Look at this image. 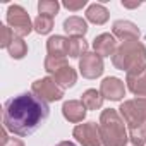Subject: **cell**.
Listing matches in <instances>:
<instances>
[{"mask_svg":"<svg viewBox=\"0 0 146 146\" xmlns=\"http://www.w3.org/2000/svg\"><path fill=\"white\" fill-rule=\"evenodd\" d=\"M65 65H69L67 60H65V57L60 58V57H50V55H48V57L45 58V70L48 72V74H55L57 70L64 69Z\"/></svg>","mask_w":146,"mask_h":146,"instance_id":"23","label":"cell"},{"mask_svg":"<svg viewBox=\"0 0 146 146\" xmlns=\"http://www.w3.org/2000/svg\"><path fill=\"white\" fill-rule=\"evenodd\" d=\"M53 28V17L48 16H38L35 19V31L40 35H48Z\"/></svg>","mask_w":146,"mask_h":146,"instance_id":"24","label":"cell"},{"mask_svg":"<svg viewBox=\"0 0 146 146\" xmlns=\"http://www.w3.org/2000/svg\"><path fill=\"white\" fill-rule=\"evenodd\" d=\"M112 64L119 70H125L127 76H136L146 70V46L137 41H125L117 46Z\"/></svg>","mask_w":146,"mask_h":146,"instance_id":"2","label":"cell"},{"mask_svg":"<svg viewBox=\"0 0 146 146\" xmlns=\"http://www.w3.org/2000/svg\"><path fill=\"white\" fill-rule=\"evenodd\" d=\"M0 146H24V143L19 137H9V131L4 127L2 129V139H0Z\"/></svg>","mask_w":146,"mask_h":146,"instance_id":"26","label":"cell"},{"mask_svg":"<svg viewBox=\"0 0 146 146\" xmlns=\"http://www.w3.org/2000/svg\"><path fill=\"white\" fill-rule=\"evenodd\" d=\"M100 93L107 100L120 102L125 96V84L119 78H105L100 84Z\"/></svg>","mask_w":146,"mask_h":146,"instance_id":"9","label":"cell"},{"mask_svg":"<svg viewBox=\"0 0 146 146\" xmlns=\"http://www.w3.org/2000/svg\"><path fill=\"white\" fill-rule=\"evenodd\" d=\"M79 70L83 78L86 79H96L103 74V57H100L95 52H88L79 58Z\"/></svg>","mask_w":146,"mask_h":146,"instance_id":"7","label":"cell"},{"mask_svg":"<svg viewBox=\"0 0 146 146\" xmlns=\"http://www.w3.org/2000/svg\"><path fill=\"white\" fill-rule=\"evenodd\" d=\"M55 146H78V144L72 143V141H60V143H57Z\"/></svg>","mask_w":146,"mask_h":146,"instance_id":"29","label":"cell"},{"mask_svg":"<svg viewBox=\"0 0 146 146\" xmlns=\"http://www.w3.org/2000/svg\"><path fill=\"white\" fill-rule=\"evenodd\" d=\"M88 53V41L83 36H70L69 38V50L67 55L72 58H79L81 55Z\"/></svg>","mask_w":146,"mask_h":146,"instance_id":"18","label":"cell"},{"mask_svg":"<svg viewBox=\"0 0 146 146\" xmlns=\"http://www.w3.org/2000/svg\"><path fill=\"white\" fill-rule=\"evenodd\" d=\"M124 146H136V144H132V143H129V141H127V143H125Z\"/></svg>","mask_w":146,"mask_h":146,"instance_id":"30","label":"cell"},{"mask_svg":"<svg viewBox=\"0 0 146 146\" xmlns=\"http://www.w3.org/2000/svg\"><path fill=\"white\" fill-rule=\"evenodd\" d=\"M9 50V55L12 57V58H16V60H19V58H23L26 53H28V45H26V41L23 40V38H14V41L11 43V46L7 48Z\"/></svg>","mask_w":146,"mask_h":146,"instance_id":"22","label":"cell"},{"mask_svg":"<svg viewBox=\"0 0 146 146\" xmlns=\"http://www.w3.org/2000/svg\"><path fill=\"white\" fill-rule=\"evenodd\" d=\"M31 91L41 98L43 102L46 103H52V102H58L62 100L64 96V90L53 81V78H41V79H36L33 84H31Z\"/></svg>","mask_w":146,"mask_h":146,"instance_id":"6","label":"cell"},{"mask_svg":"<svg viewBox=\"0 0 146 146\" xmlns=\"http://www.w3.org/2000/svg\"><path fill=\"white\" fill-rule=\"evenodd\" d=\"M16 35L9 26H0V46L2 48H9L11 43L14 41Z\"/></svg>","mask_w":146,"mask_h":146,"instance_id":"25","label":"cell"},{"mask_svg":"<svg viewBox=\"0 0 146 146\" xmlns=\"http://www.w3.org/2000/svg\"><path fill=\"white\" fill-rule=\"evenodd\" d=\"M141 4L139 2H134V4H131V2H124L122 0V7H125V9H137Z\"/></svg>","mask_w":146,"mask_h":146,"instance_id":"28","label":"cell"},{"mask_svg":"<svg viewBox=\"0 0 146 146\" xmlns=\"http://www.w3.org/2000/svg\"><path fill=\"white\" fill-rule=\"evenodd\" d=\"M86 0H78V2H70V0H69V2H64L62 5L67 9V11H72V12H78V11H81L83 7H86Z\"/></svg>","mask_w":146,"mask_h":146,"instance_id":"27","label":"cell"},{"mask_svg":"<svg viewBox=\"0 0 146 146\" xmlns=\"http://www.w3.org/2000/svg\"><path fill=\"white\" fill-rule=\"evenodd\" d=\"M72 136H74L83 146H100L102 144L98 124H95V122L78 124L74 127V131H72Z\"/></svg>","mask_w":146,"mask_h":146,"instance_id":"8","label":"cell"},{"mask_svg":"<svg viewBox=\"0 0 146 146\" xmlns=\"http://www.w3.org/2000/svg\"><path fill=\"white\" fill-rule=\"evenodd\" d=\"M103 95L100 93V91H96V90H86L84 93H83V96H81V102L84 103V107L88 108V110H98V108H102V105H103Z\"/></svg>","mask_w":146,"mask_h":146,"instance_id":"19","label":"cell"},{"mask_svg":"<svg viewBox=\"0 0 146 146\" xmlns=\"http://www.w3.org/2000/svg\"><path fill=\"white\" fill-rule=\"evenodd\" d=\"M64 31L70 36H83L88 33V23L86 19L79 17V16H70L64 21Z\"/></svg>","mask_w":146,"mask_h":146,"instance_id":"14","label":"cell"},{"mask_svg":"<svg viewBox=\"0 0 146 146\" xmlns=\"http://www.w3.org/2000/svg\"><path fill=\"white\" fill-rule=\"evenodd\" d=\"M112 35L119 40H122V43L125 41H137L139 40V28L131 23V21H115L112 26Z\"/></svg>","mask_w":146,"mask_h":146,"instance_id":"10","label":"cell"},{"mask_svg":"<svg viewBox=\"0 0 146 146\" xmlns=\"http://www.w3.org/2000/svg\"><path fill=\"white\" fill-rule=\"evenodd\" d=\"M129 143L136 146H144L146 144V124L137 125V127H129Z\"/></svg>","mask_w":146,"mask_h":146,"instance_id":"20","label":"cell"},{"mask_svg":"<svg viewBox=\"0 0 146 146\" xmlns=\"http://www.w3.org/2000/svg\"><path fill=\"white\" fill-rule=\"evenodd\" d=\"M93 50L100 57H113L117 50V38L110 33H102L93 40Z\"/></svg>","mask_w":146,"mask_h":146,"instance_id":"11","label":"cell"},{"mask_svg":"<svg viewBox=\"0 0 146 146\" xmlns=\"http://www.w3.org/2000/svg\"><path fill=\"white\" fill-rule=\"evenodd\" d=\"M50 117V107L33 91L21 93L4 103V127L21 137L35 134Z\"/></svg>","mask_w":146,"mask_h":146,"instance_id":"1","label":"cell"},{"mask_svg":"<svg viewBox=\"0 0 146 146\" xmlns=\"http://www.w3.org/2000/svg\"><path fill=\"white\" fill-rule=\"evenodd\" d=\"M98 131L103 146H124L129 139L125 131V122L120 113L113 108L103 110L98 122Z\"/></svg>","mask_w":146,"mask_h":146,"instance_id":"3","label":"cell"},{"mask_svg":"<svg viewBox=\"0 0 146 146\" xmlns=\"http://www.w3.org/2000/svg\"><path fill=\"white\" fill-rule=\"evenodd\" d=\"M86 19L93 24H105L108 21V11L105 9L103 4H91L88 9H86Z\"/></svg>","mask_w":146,"mask_h":146,"instance_id":"17","label":"cell"},{"mask_svg":"<svg viewBox=\"0 0 146 146\" xmlns=\"http://www.w3.org/2000/svg\"><path fill=\"white\" fill-rule=\"evenodd\" d=\"M125 83L132 95L139 98H146V70L136 76H125Z\"/></svg>","mask_w":146,"mask_h":146,"instance_id":"16","label":"cell"},{"mask_svg":"<svg viewBox=\"0 0 146 146\" xmlns=\"http://www.w3.org/2000/svg\"><path fill=\"white\" fill-rule=\"evenodd\" d=\"M119 113L129 127L146 124V98L136 96L132 100L122 102V105L119 107Z\"/></svg>","mask_w":146,"mask_h":146,"instance_id":"4","label":"cell"},{"mask_svg":"<svg viewBox=\"0 0 146 146\" xmlns=\"http://www.w3.org/2000/svg\"><path fill=\"white\" fill-rule=\"evenodd\" d=\"M67 50H69V38L55 35V36H50L46 40V52H48L50 57L64 58L67 55Z\"/></svg>","mask_w":146,"mask_h":146,"instance_id":"13","label":"cell"},{"mask_svg":"<svg viewBox=\"0 0 146 146\" xmlns=\"http://www.w3.org/2000/svg\"><path fill=\"white\" fill-rule=\"evenodd\" d=\"M7 24H9V28L14 31V35L17 38L28 36L35 28V26H31L29 14L21 5H11L7 9Z\"/></svg>","mask_w":146,"mask_h":146,"instance_id":"5","label":"cell"},{"mask_svg":"<svg viewBox=\"0 0 146 146\" xmlns=\"http://www.w3.org/2000/svg\"><path fill=\"white\" fill-rule=\"evenodd\" d=\"M60 9V4L57 0H40L38 2V12L40 16H48V17H55L57 12Z\"/></svg>","mask_w":146,"mask_h":146,"instance_id":"21","label":"cell"},{"mask_svg":"<svg viewBox=\"0 0 146 146\" xmlns=\"http://www.w3.org/2000/svg\"><path fill=\"white\" fill-rule=\"evenodd\" d=\"M86 112H88V108L84 107V103H83L81 100H69V102H65V103L62 105V113H64V117H65L69 122H72V124L83 122L84 117H86Z\"/></svg>","mask_w":146,"mask_h":146,"instance_id":"12","label":"cell"},{"mask_svg":"<svg viewBox=\"0 0 146 146\" xmlns=\"http://www.w3.org/2000/svg\"><path fill=\"white\" fill-rule=\"evenodd\" d=\"M52 76H53V81H55L62 90L72 88V86L76 84V81H78V72L72 69L70 65H65L64 69L57 70L55 74H52Z\"/></svg>","mask_w":146,"mask_h":146,"instance_id":"15","label":"cell"}]
</instances>
